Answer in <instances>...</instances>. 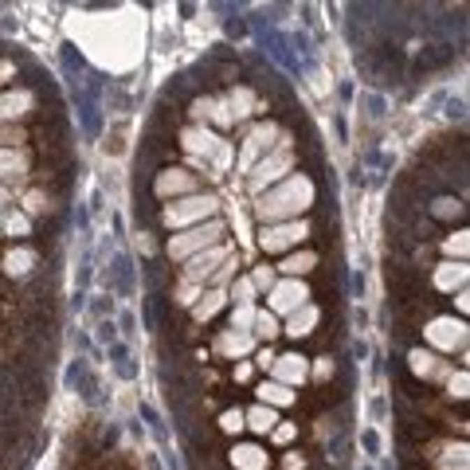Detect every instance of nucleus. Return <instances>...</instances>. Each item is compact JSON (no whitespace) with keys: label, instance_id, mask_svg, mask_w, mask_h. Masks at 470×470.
Returning a JSON list of instances; mask_svg holds the SVG:
<instances>
[{"label":"nucleus","instance_id":"obj_10","mask_svg":"<svg viewBox=\"0 0 470 470\" xmlns=\"http://www.w3.org/2000/svg\"><path fill=\"white\" fill-rule=\"evenodd\" d=\"M306 302H310V286L302 279H279L267 291V306H270L274 318H279V314L286 318V314H294L298 306H306Z\"/></svg>","mask_w":470,"mask_h":470},{"label":"nucleus","instance_id":"obj_16","mask_svg":"<svg viewBox=\"0 0 470 470\" xmlns=\"http://www.w3.org/2000/svg\"><path fill=\"white\" fill-rule=\"evenodd\" d=\"M255 349H259V341L251 337V333H240V330H223L220 337H216V353H223L228 360H243Z\"/></svg>","mask_w":470,"mask_h":470},{"label":"nucleus","instance_id":"obj_6","mask_svg":"<svg viewBox=\"0 0 470 470\" xmlns=\"http://www.w3.org/2000/svg\"><path fill=\"white\" fill-rule=\"evenodd\" d=\"M310 240V223L306 220H286V223H263L259 231V247L267 255H282V251L298 247V243Z\"/></svg>","mask_w":470,"mask_h":470},{"label":"nucleus","instance_id":"obj_17","mask_svg":"<svg viewBox=\"0 0 470 470\" xmlns=\"http://www.w3.org/2000/svg\"><path fill=\"white\" fill-rule=\"evenodd\" d=\"M231 467L235 470H267L270 455L259 447V443H235V447H231Z\"/></svg>","mask_w":470,"mask_h":470},{"label":"nucleus","instance_id":"obj_12","mask_svg":"<svg viewBox=\"0 0 470 470\" xmlns=\"http://www.w3.org/2000/svg\"><path fill=\"white\" fill-rule=\"evenodd\" d=\"M153 192H157L161 200L192 196V192H196V177H192L189 169H165V172H157V180H153Z\"/></svg>","mask_w":470,"mask_h":470},{"label":"nucleus","instance_id":"obj_30","mask_svg":"<svg viewBox=\"0 0 470 470\" xmlns=\"http://www.w3.org/2000/svg\"><path fill=\"white\" fill-rule=\"evenodd\" d=\"M51 204H47V192H40V189H31V192H24V216H43Z\"/></svg>","mask_w":470,"mask_h":470},{"label":"nucleus","instance_id":"obj_37","mask_svg":"<svg viewBox=\"0 0 470 470\" xmlns=\"http://www.w3.org/2000/svg\"><path fill=\"white\" fill-rule=\"evenodd\" d=\"M431 212H435V216H443V220H450V216H459V212H462V204L450 200V196H443V200H435V208H431Z\"/></svg>","mask_w":470,"mask_h":470},{"label":"nucleus","instance_id":"obj_26","mask_svg":"<svg viewBox=\"0 0 470 470\" xmlns=\"http://www.w3.org/2000/svg\"><path fill=\"white\" fill-rule=\"evenodd\" d=\"M228 110H231V118H235V122L247 118V114H255V94H251L247 87H235L228 94Z\"/></svg>","mask_w":470,"mask_h":470},{"label":"nucleus","instance_id":"obj_19","mask_svg":"<svg viewBox=\"0 0 470 470\" xmlns=\"http://www.w3.org/2000/svg\"><path fill=\"white\" fill-rule=\"evenodd\" d=\"M408 365H411V372H416V376H423V381H431V376H447V372H450L431 349H411L408 353Z\"/></svg>","mask_w":470,"mask_h":470},{"label":"nucleus","instance_id":"obj_7","mask_svg":"<svg viewBox=\"0 0 470 470\" xmlns=\"http://www.w3.org/2000/svg\"><path fill=\"white\" fill-rule=\"evenodd\" d=\"M235 251L228 247V243H216V247H208V251H200V255H192L184 267H180V279L184 282H196V286H208L212 279H216V270L223 267V263L231 259Z\"/></svg>","mask_w":470,"mask_h":470},{"label":"nucleus","instance_id":"obj_43","mask_svg":"<svg viewBox=\"0 0 470 470\" xmlns=\"http://www.w3.org/2000/svg\"><path fill=\"white\" fill-rule=\"evenodd\" d=\"M235 381H251V365H235Z\"/></svg>","mask_w":470,"mask_h":470},{"label":"nucleus","instance_id":"obj_28","mask_svg":"<svg viewBox=\"0 0 470 470\" xmlns=\"http://www.w3.org/2000/svg\"><path fill=\"white\" fill-rule=\"evenodd\" d=\"M228 298L235 302V306H255V298H259V291H255V286H251V279H247V274H243V279H235V282H231Z\"/></svg>","mask_w":470,"mask_h":470},{"label":"nucleus","instance_id":"obj_11","mask_svg":"<svg viewBox=\"0 0 470 470\" xmlns=\"http://www.w3.org/2000/svg\"><path fill=\"white\" fill-rule=\"evenodd\" d=\"M270 381L286 384V388H302V384L310 381V357H302V353H282V357H274Z\"/></svg>","mask_w":470,"mask_h":470},{"label":"nucleus","instance_id":"obj_45","mask_svg":"<svg viewBox=\"0 0 470 470\" xmlns=\"http://www.w3.org/2000/svg\"><path fill=\"white\" fill-rule=\"evenodd\" d=\"M0 240H4V212H0Z\"/></svg>","mask_w":470,"mask_h":470},{"label":"nucleus","instance_id":"obj_39","mask_svg":"<svg viewBox=\"0 0 470 470\" xmlns=\"http://www.w3.org/2000/svg\"><path fill=\"white\" fill-rule=\"evenodd\" d=\"M314 376H318V381L333 376V360H330V357H318V365H314Z\"/></svg>","mask_w":470,"mask_h":470},{"label":"nucleus","instance_id":"obj_23","mask_svg":"<svg viewBox=\"0 0 470 470\" xmlns=\"http://www.w3.org/2000/svg\"><path fill=\"white\" fill-rule=\"evenodd\" d=\"M0 267H4V274H12V279H28L31 270H36V251L31 247H12Z\"/></svg>","mask_w":470,"mask_h":470},{"label":"nucleus","instance_id":"obj_32","mask_svg":"<svg viewBox=\"0 0 470 470\" xmlns=\"http://www.w3.org/2000/svg\"><path fill=\"white\" fill-rule=\"evenodd\" d=\"M251 325H255V306H231V330L251 333Z\"/></svg>","mask_w":470,"mask_h":470},{"label":"nucleus","instance_id":"obj_18","mask_svg":"<svg viewBox=\"0 0 470 470\" xmlns=\"http://www.w3.org/2000/svg\"><path fill=\"white\" fill-rule=\"evenodd\" d=\"M314 267H318V255L302 247V251H291V255H286V259H282L274 270H279L282 279H306V274H310Z\"/></svg>","mask_w":470,"mask_h":470},{"label":"nucleus","instance_id":"obj_31","mask_svg":"<svg viewBox=\"0 0 470 470\" xmlns=\"http://www.w3.org/2000/svg\"><path fill=\"white\" fill-rule=\"evenodd\" d=\"M247 279H251V286H255V291H270V286L279 282V270H274V267H267V263H263V267H255V270H251Z\"/></svg>","mask_w":470,"mask_h":470},{"label":"nucleus","instance_id":"obj_5","mask_svg":"<svg viewBox=\"0 0 470 470\" xmlns=\"http://www.w3.org/2000/svg\"><path fill=\"white\" fill-rule=\"evenodd\" d=\"M291 172H294V145H291V138L282 133L279 145H274V149H270L263 161H255V169L247 172V189L259 196V192L274 189L279 180H286Z\"/></svg>","mask_w":470,"mask_h":470},{"label":"nucleus","instance_id":"obj_22","mask_svg":"<svg viewBox=\"0 0 470 470\" xmlns=\"http://www.w3.org/2000/svg\"><path fill=\"white\" fill-rule=\"evenodd\" d=\"M255 392H259V404H267V408H274V411H279V408H291V404L298 400V392L286 388V384H279V381H263Z\"/></svg>","mask_w":470,"mask_h":470},{"label":"nucleus","instance_id":"obj_3","mask_svg":"<svg viewBox=\"0 0 470 470\" xmlns=\"http://www.w3.org/2000/svg\"><path fill=\"white\" fill-rule=\"evenodd\" d=\"M220 212V196L216 192H192V196H180V200H169L161 220L169 231H184V228H196L204 220H216Z\"/></svg>","mask_w":470,"mask_h":470},{"label":"nucleus","instance_id":"obj_15","mask_svg":"<svg viewBox=\"0 0 470 470\" xmlns=\"http://www.w3.org/2000/svg\"><path fill=\"white\" fill-rule=\"evenodd\" d=\"M318 321H321V310L314 306V302H306V306H298L294 314H286V321H282V333L286 337H310L314 330H318Z\"/></svg>","mask_w":470,"mask_h":470},{"label":"nucleus","instance_id":"obj_2","mask_svg":"<svg viewBox=\"0 0 470 470\" xmlns=\"http://www.w3.org/2000/svg\"><path fill=\"white\" fill-rule=\"evenodd\" d=\"M180 145H184V153H189L192 161L208 165L212 177H220L231 161V141H223L212 126H200V122L189 126V130H180Z\"/></svg>","mask_w":470,"mask_h":470},{"label":"nucleus","instance_id":"obj_20","mask_svg":"<svg viewBox=\"0 0 470 470\" xmlns=\"http://www.w3.org/2000/svg\"><path fill=\"white\" fill-rule=\"evenodd\" d=\"M435 286H439L443 294H455V291H462L467 286V263H439L435 267Z\"/></svg>","mask_w":470,"mask_h":470},{"label":"nucleus","instance_id":"obj_24","mask_svg":"<svg viewBox=\"0 0 470 470\" xmlns=\"http://www.w3.org/2000/svg\"><path fill=\"white\" fill-rule=\"evenodd\" d=\"M243 423H247L255 435H270V431H274V423H279V411L267 408V404H255V408L243 411Z\"/></svg>","mask_w":470,"mask_h":470},{"label":"nucleus","instance_id":"obj_14","mask_svg":"<svg viewBox=\"0 0 470 470\" xmlns=\"http://www.w3.org/2000/svg\"><path fill=\"white\" fill-rule=\"evenodd\" d=\"M31 106H36V94L28 87H16L8 94H0V126H16V118H24Z\"/></svg>","mask_w":470,"mask_h":470},{"label":"nucleus","instance_id":"obj_35","mask_svg":"<svg viewBox=\"0 0 470 470\" xmlns=\"http://www.w3.org/2000/svg\"><path fill=\"white\" fill-rule=\"evenodd\" d=\"M24 141L28 138H24L20 126H0V149H20Z\"/></svg>","mask_w":470,"mask_h":470},{"label":"nucleus","instance_id":"obj_40","mask_svg":"<svg viewBox=\"0 0 470 470\" xmlns=\"http://www.w3.org/2000/svg\"><path fill=\"white\" fill-rule=\"evenodd\" d=\"M255 365H259V369H270V365H274V353H270V349H255Z\"/></svg>","mask_w":470,"mask_h":470},{"label":"nucleus","instance_id":"obj_4","mask_svg":"<svg viewBox=\"0 0 470 470\" xmlns=\"http://www.w3.org/2000/svg\"><path fill=\"white\" fill-rule=\"evenodd\" d=\"M223 231H228V223H223V220H204V223H196V228L172 231L169 247H165V251H169L172 263H189L192 255H200V251L223 243Z\"/></svg>","mask_w":470,"mask_h":470},{"label":"nucleus","instance_id":"obj_44","mask_svg":"<svg viewBox=\"0 0 470 470\" xmlns=\"http://www.w3.org/2000/svg\"><path fill=\"white\" fill-rule=\"evenodd\" d=\"M4 204H8V189L0 184V212H4Z\"/></svg>","mask_w":470,"mask_h":470},{"label":"nucleus","instance_id":"obj_34","mask_svg":"<svg viewBox=\"0 0 470 470\" xmlns=\"http://www.w3.org/2000/svg\"><path fill=\"white\" fill-rule=\"evenodd\" d=\"M243 427H247V423H243V408H228L220 416V431H228V435H240Z\"/></svg>","mask_w":470,"mask_h":470},{"label":"nucleus","instance_id":"obj_21","mask_svg":"<svg viewBox=\"0 0 470 470\" xmlns=\"http://www.w3.org/2000/svg\"><path fill=\"white\" fill-rule=\"evenodd\" d=\"M228 306V291H216V286H204V294L196 298V306H192V318L196 321H212L216 314Z\"/></svg>","mask_w":470,"mask_h":470},{"label":"nucleus","instance_id":"obj_25","mask_svg":"<svg viewBox=\"0 0 470 470\" xmlns=\"http://www.w3.org/2000/svg\"><path fill=\"white\" fill-rule=\"evenodd\" d=\"M282 333V321L270 310H255V325H251V337L255 341H274Z\"/></svg>","mask_w":470,"mask_h":470},{"label":"nucleus","instance_id":"obj_1","mask_svg":"<svg viewBox=\"0 0 470 470\" xmlns=\"http://www.w3.org/2000/svg\"><path fill=\"white\" fill-rule=\"evenodd\" d=\"M310 204H314V180L306 172H291L274 189L255 196V216L263 223H286V220H302V212Z\"/></svg>","mask_w":470,"mask_h":470},{"label":"nucleus","instance_id":"obj_27","mask_svg":"<svg viewBox=\"0 0 470 470\" xmlns=\"http://www.w3.org/2000/svg\"><path fill=\"white\" fill-rule=\"evenodd\" d=\"M4 235H12V240H28L31 235V220L24 216V212H4Z\"/></svg>","mask_w":470,"mask_h":470},{"label":"nucleus","instance_id":"obj_38","mask_svg":"<svg viewBox=\"0 0 470 470\" xmlns=\"http://www.w3.org/2000/svg\"><path fill=\"white\" fill-rule=\"evenodd\" d=\"M447 392L455 396V400H462V396H467V372H459V376L447 372Z\"/></svg>","mask_w":470,"mask_h":470},{"label":"nucleus","instance_id":"obj_8","mask_svg":"<svg viewBox=\"0 0 470 470\" xmlns=\"http://www.w3.org/2000/svg\"><path fill=\"white\" fill-rule=\"evenodd\" d=\"M423 337H427L431 349H439V353L467 349V321L462 318H431Z\"/></svg>","mask_w":470,"mask_h":470},{"label":"nucleus","instance_id":"obj_13","mask_svg":"<svg viewBox=\"0 0 470 470\" xmlns=\"http://www.w3.org/2000/svg\"><path fill=\"white\" fill-rule=\"evenodd\" d=\"M28 169H31V157L28 149H0V184H12V189H20L24 180H28Z\"/></svg>","mask_w":470,"mask_h":470},{"label":"nucleus","instance_id":"obj_42","mask_svg":"<svg viewBox=\"0 0 470 470\" xmlns=\"http://www.w3.org/2000/svg\"><path fill=\"white\" fill-rule=\"evenodd\" d=\"M98 337H102V341H114V321H102V325H98Z\"/></svg>","mask_w":470,"mask_h":470},{"label":"nucleus","instance_id":"obj_9","mask_svg":"<svg viewBox=\"0 0 470 470\" xmlns=\"http://www.w3.org/2000/svg\"><path fill=\"white\" fill-rule=\"evenodd\" d=\"M279 138H282V130L274 126V122H259V126L247 133V141H243V149H240V169L251 172L255 169V161H263L274 145H279Z\"/></svg>","mask_w":470,"mask_h":470},{"label":"nucleus","instance_id":"obj_33","mask_svg":"<svg viewBox=\"0 0 470 470\" xmlns=\"http://www.w3.org/2000/svg\"><path fill=\"white\" fill-rule=\"evenodd\" d=\"M200 294H204V286H196V282H184V279H180V286H177V294H172V298H177V306H189V310H192Z\"/></svg>","mask_w":470,"mask_h":470},{"label":"nucleus","instance_id":"obj_36","mask_svg":"<svg viewBox=\"0 0 470 470\" xmlns=\"http://www.w3.org/2000/svg\"><path fill=\"white\" fill-rule=\"evenodd\" d=\"M294 435H298V423H274V431H270V439L279 443V447H286V443H294Z\"/></svg>","mask_w":470,"mask_h":470},{"label":"nucleus","instance_id":"obj_29","mask_svg":"<svg viewBox=\"0 0 470 470\" xmlns=\"http://www.w3.org/2000/svg\"><path fill=\"white\" fill-rule=\"evenodd\" d=\"M443 255H447L450 263H455V259L467 263V231H455V235H447V240H443Z\"/></svg>","mask_w":470,"mask_h":470},{"label":"nucleus","instance_id":"obj_41","mask_svg":"<svg viewBox=\"0 0 470 470\" xmlns=\"http://www.w3.org/2000/svg\"><path fill=\"white\" fill-rule=\"evenodd\" d=\"M455 306H459V314H467V306H470V294H467V286H462V291L455 294Z\"/></svg>","mask_w":470,"mask_h":470}]
</instances>
